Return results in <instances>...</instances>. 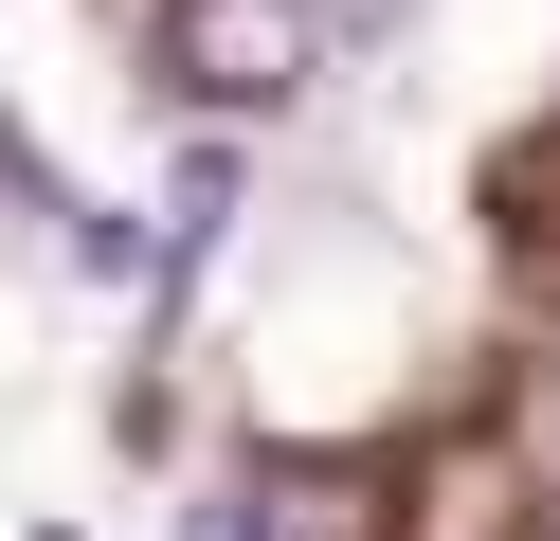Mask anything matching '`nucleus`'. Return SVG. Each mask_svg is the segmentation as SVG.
I'll list each match as a JSON object with an SVG mask.
<instances>
[{
	"label": "nucleus",
	"mask_w": 560,
	"mask_h": 541,
	"mask_svg": "<svg viewBox=\"0 0 560 541\" xmlns=\"http://www.w3.org/2000/svg\"><path fill=\"white\" fill-rule=\"evenodd\" d=\"M163 55H182V91H218V108H290L307 91V0H182Z\"/></svg>",
	"instance_id": "1"
},
{
	"label": "nucleus",
	"mask_w": 560,
	"mask_h": 541,
	"mask_svg": "<svg viewBox=\"0 0 560 541\" xmlns=\"http://www.w3.org/2000/svg\"><path fill=\"white\" fill-rule=\"evenodd\" d=\"M182 541H254V524H235V505H199V524H182Z\"/></svg>",
	"instance_id": "2"
}]
</instances>
